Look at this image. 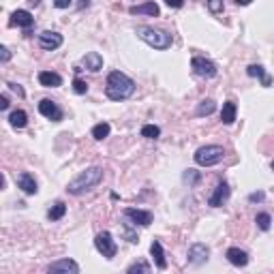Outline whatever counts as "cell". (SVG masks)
Segmentation results:
<instances>
[{"label": "cell", "instance_id": "obj_1", "mask_svg": "<svg viewBox=\"0 0 274 274\" xmlns=\"http://www.w3.org/2000/svg\"><path fill=\"white\" fill-rule=\"evenodd\" d=\"M135 92V82L122 71H111L105 82V94L111 101H124Z\"/></svg>", "mask_w": 274, "mask_h": 274}, {"label": "cell", "instance_id": "obj_2", "mask_svg": "<svg viewBox=\"0 0 274 274\" xmlns=\"http://www.w3.org/2000/svg\"><path fill=\"white\" fill-rule=\"evenodd\" d=\"M101 180H103V167H99V165L88 167V169H84V172H79L75 178L67 184V191L71 193V195H82V193L94 189Z\"/></svg>", "mask_w": 274, "mask_h": 274}, {"label": "cell", "instance_id": "obj_3", "mask_svg": "<svg viewBox=\"0 0 274 274\" xmlns=\"http://www.w3.org/2000/svg\"><path fill=\"white\" fill-rule=\"evenodd\" d=\"M135 35L140 37L144 43H148L150 47H155V50H169L172 43H174V37L169 35V32L161 30V28H155V26H137Z\"/></svg>", "mask_w": 274, "mask_h": 274}, {"label": "cell", "instance_id": "obj_4", "mask_svg": "<svg viewBox=\"0 0 274 274\" xmlns=\"http://www.w3.org/2000/svg\"><path fill=\"white\" fill-rule=\"evenodd\" d=\"M225 157V150L223 146H216V144H208V146H201L195 150V163L201 165V167H212V165H219Z\"/></svg>", "mask_w": 274, "mask_h": 274}, {"label": "cell", "instance_id": "obj_5", "mask_svg": "<svg viewBox=\"0 0 274 274\" xmlns=\"http://www.w3.org/2000/svg\"><path fill=\"white\" fill-rule=\"evenodd\" d=\"M94 246H96V251H99L105 259H114L116 253H118V244L114 242V236H111L109 231H101V233H96V238H94Z\"/></svg>", "mask_w": 274, "mask_h": 274}, {"label": "cell", "instance_id": "obj_6", "mask_svg": "<svg viewBox=\"0 0 274 274\" xmlns=\"http://www.w3.org/2000/svg\"><path fill=\"white\" fill-rule=\"evenodd\" d=\"M191 69H193V73H195L197 77H206V79H210V77H214L216 73H219L216 64L212 60L204 58V56H193V58H191Z\"/></svg>", "mask_w": 274, "mask_h": 274}, {"label": "cell", "instance_id": "obj_7", "mask_svg": "<svg viewBox=\"0 0 274 274\" xmlns=\"http://www.w3.org/2000/svg\"><path fill=\"white\" fill-rule=\"evenodd\" d=\"M208 259H210V248H208L204 242L191 244L189 255H187V261H189L191 265H201V263H206Z\"/></svg>", "mask_w": 274, "mask_h": 274}, {"label": "cell", "instance_id": "obj_8", "mask_svg": "<svg viewBox=\"0 0 274 274\" xmlns=\"http://www.w3.org/2000/svg\"><path fill=\"white\" fill-rule=\"evenodd\" d=\"M47 274H79V265H77L75 259H71V257H64V259H58V261L50 263Z\"/></svg>", "mask_w": 274, "mask_h": 274}, {"label": "cell", "instance_id": "obj_9", "mask_svg": "<svg viewBox=\"0 0 274 274\" xmlns=\"http://www.w3.org/2000/svg\"><path fill=\"white\" fill-rule=\"evenodd\" d=\"M62 35L56 30H43L41 35H39V45H41V50H47V52H54L58 50V47L62 45Z\"/></svg>", "mask_w": 274, "mask_h": 274}, {"label": "cell", "instance_id": "obj_10", "mask_svg": "<svg viewBox=\"0 0 274 274\" xmlns=\"http://www.w3.org/2000/svg\"><path fill=\"white\" fill-rule=\"evenodd\" d=\"M124 216L133 225H140V227H148L152 219H155L150 210H137V208H124Z\"/></svg>", "mask_w": 274, "mask_h": 274}, {"label": "cell", "instance_id": "obj_11", "mask_svg": "<svg viewBox=\"0 0 274 274\" xmlns=\"http://www.w3.org/2000/svg\"><path fill=\"white\" fill-rule=\"evenodd\" d=\"M39 114L45 116L47 120H52V122H60V120L64 118L62 109L56 105L54 101H50V99H43L41 103H39Z\"/></svg>", "mask_w": 274, "mask_h": 274}, {"label": "cell", "instance_id": "obj_12", "mask_svg": "<svg viewBox=\"0 0 274 274\" xmlns=\"http://www.w3.org/2000/svg\"><path fill=\"white\" fill-rule=\"evenodd\" d=\"M229 197H231V189H229V184L223 180V182L216 184L214 193L210 195V199H208V206H212V208H221Z\"/></svg>", "mask_w": 274, "mask_h": 274}, {"label": "cell", "instance_id": "obj_13", "mask_svg": "<svg viewBox=\"0 0 274 274\" xmlns=\"http://www.w3.org/2000/svg\"><path fill=\"white\" fill-rule=\"evenodd\" d=\"M11 26H20V28H32L35 26V18H32V13L26 11V9H18L13 11L11 15Z\"/></svg>", "mask_w": 274, "mask_h": 274}, {"label": "cell", "instance_id": "obj_14", "mask_svg": "<svg viewBox=\"0 0 274 274\" xmlns=\"http://www.w3.org/2000/svg\"><path fill=\"white\" fill-rule=\"evenodd\" d=\"M225 257H227V261H229L231 265H236V268H244V265H248V255H246V251H242V248H238V246L227 248Z\"/></svg>", "mask_w": 274, "mask_h": 274}, {"label": "cell", "instance_id": "obj_15", "mask_svg": "<svg viewBox=\"0 0 274 274\" xmlns=\"http://www.w3.org/2000/svg\"><path fill=\"white\" fill-rule=\"evenodd\" d=\"M18 187L26 193V195H37L39 193V187H37V180L32 178V174H28V172H22L20 176H18Z\"/></svg>", "mask_w": 274, "mask_h": 274}, {"label": "cell", "instance_id": "obj_16", "mask_svg": "<svg viewBox=\"0 0 274 274\" xmlns=\"http://www.w3.org/2000/svg\"><path fill=\"white\" fill-rule=\"evenodd\" d=\"M128 13H131V15H150V18H157V15H159V5L157 3L131 5V7H128Z\"/></svg>", "mask_w": 274, "mask_h": 274}, {"label": "cell", "instance_id": "obj_17", "mask_svg": "<svg viewBox=\"0 0 274 274\" xmlns=\"http://www.w3.org/2000/svg\"><path fill=\"white\" fill-rule=\"evenodd\" d=\"M150 255H152V261H155V265H157L159 270H165V268H167L165 251H163V246H161L159 240H155V242L150 244Z\"/></svg>", "mask_w": 274, "mask_h": 274}, {"label": "cell", "instance_id": "obj_18", "mask_svg": "<svg viewBox=\"0 0 274 274\" xmlns=\"http://www.w3.org/2000/svg\"><path fill=\"white\" fill-rule=\"evenodd\" d=\"M82 64L88 69V71H92V73H96V71H101L103 69V56L99 52H88L84 58H82Z\"/></svg>", "mask_w": 274, "mask_h": 274}, {"label": "cell", "instance_id": "obj_19", "mask_svg": "<svg viewBox=\"0 0 274 274\" xmlns=\"http://www.w3.org/2000/svg\"><path fill=\"white\" fill-rule=\"evenodd\" d=\"M39 84L45 88H58L62 86V77L58 73H54V71H41L39 73Z\"/></svg>", "mask_w": 274, "mask_h": 274}, {"label": "cell", "instance_id": "obj_20", "mask_svg": "<svg viewBox=\"0 0 274 274\" xmlns=\"http://www.w3.org/2000/svg\"><path fill=\"white\" fill-rule=\"evenodd\" d=\"M236 116H238V107H236V103L233 101H225L223 103V109H221V120H223V124H233L236 122Z\"/></svg>", "mask_w": 274, "mask_h": 274}, {"label": "cell", "instance_id": "obj_21", "mask_svg": "<svg viewBox=\"0 0 274 274\" xmlns=\"http://www.w3.org/2000/svg\"><path fill=\"white\" fill-rule=\"evenodd\" d=\"M246 75H248V77H259V79H261V86H265V88L272 84V77L265 73L261 64H251V67L246 69Z\"/></svg>", "mask_w": 274, "mask_h": 274}, {"label": "cell", "instance_id": "obj_22", "mask_svg": "<svg viewBox=\"0 0 274 274\" xmlns=\"http://www.w3.org/2000/svg\"><path fill=\"white\" fill-rule=\"evenodd\" d=\"M9 124L13 128H24L28 124V114L24 109H13L9 114Z\"/></svg>", "mask_w": 274, "mask_h": 274}, {"label": "cell", "instance_id": "obj_23", "mask_svg": "<svg viewBox=\"0 0 274 274\" xmlns=\"http://www.w3.org/2000/svg\"><path fill=\"white\" fill-rule=\"evenodd\" d=\"M64 214H67V204H64V201H56L50 210H47V219H50V221H60Z\"/></svg>", "mask_w": 274, "mask_h": 274}, {"label": "cell", "instance_id": "obj_24", "mask_svg": "<svg viewBox=\"0 0 274 274\" xmlns=\"http://www.w3.org/2000/svg\"><path fill=\"white\" fill-rule=\"evenodd\" d=\"M109 131H111L109 122H99V124L92 126V137H94L96 142H103L105 137H109Z\"/></svg>", "mask_w": 274, "mask_h": 274}, {"label": "cell", "instance_id": "obj_25", "mask_svg": "<svg viewBox=\"0 0 274 274\" xmlns=\"http://www.w3.org/2000/svg\"><path fill=\"white\" fill-rule=\"evenodd\" d=\"M216 109V103L212 101V99H206V101H201L199 105H197V109H195V116H210L212 111Z\"/></svg>", "mask_w": 274, "mask_h": 274}, {"label": "cell", "instance_id": "obj_26", "mask_svg": "<svg viewBox=\"0 0 274 274\" xmlns=\"http://www.w3.org/2000/svg\"><path fill=\"white\" fill-rule=\"evenodd\" d=\"M182 180H184V184H189V187H195L201 180V172H197V169H187V172L182 174Z\"/></svg>", "mask_w": 274, "mask_h": 274}, {"label": "cell", "instance_id": "obj_27", "mask_svg": "<svg viewBox=\"0 0 274 274\" xmlns=\"http://www.w3.org/2000/svg\"><path fill=\"white\" fill-rule=\"evenodd\" d=\"M255 223H257V227H259L261 231H268L272 227V216L268 212H259L255 216Z\"/></svg>", "mask_w": 274, "mask_h": 274}, {"label": "cell", "instance_id": "obj_28", "mask_svg": "<svg viewBox=\"0 0 274 274\" xmlns=\"http://www.w3.org/2000/svg\"><path fill=\"white\" fill-rule=\"evenodd\" d=\"M126 274H150V265L144 259H140V261H135V263L128 265Z\"/></svg>", "mask_w": 274, "mask_h": 274}, {"label": "cell", "instance_id": "obj_29", "mask_svg": "<svg viewBox=\"0 0 274 274\" xmlns=\"http://www.w3.org/2000/svg\"><path fill=\"white\" fill-rule=\"evenodd\" d=\"M161 135V128L157 124H144L142 126V137H146V140H157Z\"/></svg>", "mask_w": 274, "mask_h": 274}, {"label": "cell", "instance_id": "obj_30", "mask_svg": "<svg viewBox=\"0 0 274 274\" xmlns=\"http://www.w3.org/2000/svg\"><path fill=\"white\" fill-rule=\"evenodd\" d=\"M73 92H75V94H86V92H88V84L84 82V79L75 77V79H73Z\"/></svg>", "mask_w": 274, "mask_h": 274}, {"label": "cell", "instance_id": "obj_31", "mask_svg": "<svg viewBox=\"0 0 274 274\" xmlns=\"http://www.w3.org/2000/svg\"><path fill=\"white\" fill-rule=\"evenodd\" d=\"M263 199H265V193L263 191H255V193L248 195V201H251V204H259V201H263Z\"/></svg>", "mask_w": 274, "mask_h": 274}, {"label": "cell", "instance_id": "obj_32", "mask_svg": "<svg viewBox=\"0 0 274 274\" xmlns=\"http://www.w3.org/2000/svg\"><path fill=\"white\" fill-rule=\"evenodd\" d=\"M9 60H11V52H9V47H7V45H3V47H0V62L7 64Z\"/></svg>", "mask_w": 274, "mask_h": 274}, {"label": "cell", "instance_id": "obj_33", "mask_svg": "<svg viewBox=\"0 0 274 274\" xmlns=\"http://www.w3.org/2000/svg\"><path fill=\"white\" fill-rule=\"evenodd\" d=\"M7 86H9V88H11V90H13V92H18V96H26V92H24V88H22L20 84H13V82H9V84H7Z\"/></svg>", "mask_w": 274, "mask_h": 274}, {"label": "cell", "instance_id": "obj_34", "mask_svg": "<svg viewBox=\"0 0 274 274\" xmlns=\"http://www.w3.org/2000/svg\"><path fill=\"white\" fill-rule=\"evenodd\" d=\"M223 3H208V9H210L212 13H219V11H223Z\"/></svg>", "mask_w": 274, "mask_h": 274}, {"label": "cell", "instance_id": "obj_35", "mask_svg": "<svg viewBox=\"0 0 274 274\" xmlns=\"http://www.w3.org/2000/svg\"><path fill=\"white\" fill-rule=\"evenodd\" d=\"M54 7H56V9H69V7H71V0H56Z\"/></svg>", "mask_w": 274, "mask_h": 274}, {"label": "cell", "instance_id": "obj_36", "mask_svg": "<svg viewBox=\"0 0 274 274\" xmlns=\"http://www.w3.org/2000/svg\"><path fill=\"white\" fill-rule=\"evenodd\" d=\"M0 109H3V111L9 109V96H7V94L0 96Z\"/></svg>", "mask_w": 274, "mask_h": 274}, {"label": "cell", "instance_id": "obj_37", "mask_svg": "<svg viewBox=\"0 0 274 274\" xmlns=\"http://www.w3.org/2000/svg\"><path fill=\"white\" fill-rule=\"evenodd\" d=\"M165 5L169 7V9H180V7H182V3H172V0H167Z\"/></svg>", "mask_w": 274, "mask_h": 274}, {"label": "cell", "instance_id": "obj_38", "mask_svg": "<svg viewBox=\"0 0 274 274\" xmlns=\"http://www.w3.org/2000/svg\"><path fill=\"white\" fill-rule=\"evenodd\" d=\"M270 167H272V172H274V159H272V163H270Z\"/></svg>", "mask_w": 274, "mask_h": 274}]
</instances>
